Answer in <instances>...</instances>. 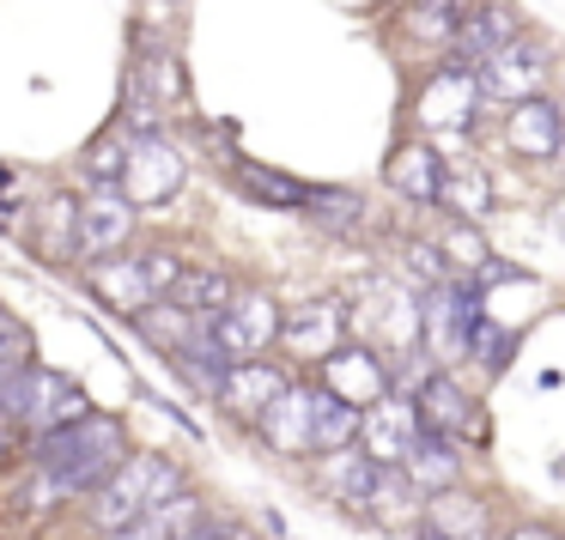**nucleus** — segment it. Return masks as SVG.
<instances>
[{
    "mask_svg": "<svg viewBox=\"0 0 565 540\" xmlns=\"http://www.w3.org/2000/svg\"><path fill=\"white\" fill-rule=\"evenodd\" d=\"M92 292L104 298L110 310H128V316H140V310L152 304V285H147V273H140V256H104V261H92Z\"/></svg>",
    "mask_w": 565,
    "mask_h": 540,
    "instance_id": "nucleus-22",
    "label": "nucleus"
},
{
    "mask_svg": "<svg viewBox=\"0 0 565 540\" xmlns=\"http://www.w3.org/2000/svg\"><path fill=\"white\" fill-rule=\"evenodd\" d=\"M86 413L92 407H86V395H79V382L62 377V370H50V365H25L0 382V419L31 425L38 438L55 425H74V419H86Z\"/></svg>",
    "mask_w": 565,
    "mask_h": 540,
    "instance_id": "nucleus-3",
    "label": "nucleus"
},
{
    "mask_svg": "<svg viewBox=\"0 0 565 540\" xmlns=\"http://www.w3.org/2000/svg\"><path fill=\"white\" fill-rule=\"evenodd\" d=\"M232 188L262 201V207H280V213H305V195H310V183H292V176L268 171V164H249V159L232 164Z\"/></svg>",
    "mask_w": 565,
    "mask_h": 540,
    "instance_id": "nucleus-26",
    "label": "nucleus"
},
{
    "mask_svg": "<svg viewBox=\"0 0 565 540\" xmlns=\"http://www.w3.org/2000/svg\"><path fill=\"white\" fill-rule=\"evenodd\" d=\"M322 389L334 395V401H347V407H377L383 395H395V377L383 370V358L377 353H365V346H334L329 358H322Z\"/></svg>",
    "mask_w": 565,
    "mask_h": 540,
    "instance_id": "nucleus-8",
    "label": "nucleus"
},
{
    "mask_svg": "<svg viewBox=\"0 0 565 540\" xmlns=\"http://www.w3.org/2000/svg\"><path fill=\"white\" fill-rule=\"evenodd\" d=\"M189 261H177L171 249H147V256H140V273H147V285H152V298H164L177 285V273H183Z\"/></svg>",
    "mask_w": 565,
    "mask_h": 540,
    "instance_id": "nucleus-33",
    "label": "nucleus"
},
{
    "mask_svg": "<svg viewBox=\"0 0 565 540\" xmlns=\"http://www.w3.org/2000/svg\"><path fill=\"white\" fill-rule=\"evenodd\" d=\"M414 443H419V413H414V401H402V395H383L377 407L359 413V450H365L377 467H402Z\"/></svg>",
    "mask_w": 565,
    "mask_h": 540,
    "instance_id": "nucleus-9",
    "label": "nucleus"
},
{
    "mask_svg": "<svg viewBox=\"0 0 565 540\" xmlns=\"http://www.w3.org/2000/svg\"><path fill=\"white\" fill-rule=\"evenodd\" d=\"M177 492H183V467L177 462H164V455H128V462L92 492V522H98L104 534H116V528H128L135 516H147L152 504L177 498Z\"/></svg>",
    "mask_w": 565,
    "mask_h": 540,
    "instance_id": "nucleus-2",
    "label": "nucleus"
},
{
    "mask_svg": "<svg viewBox=\"0 0 565 540\" xmlns=\"http://www.w3.org/2000/svg\"><path fill=\"white\" fill-rule=\"evenodd\" d=\"M553 231L565 237V201H559V207H553Z\"/></svg>",
    "mask_w": 565,
    "mask_h": 540,
    "instance_id": "nucleus-37",
    "label": "nucleus"
},
{
    "mask_svg": "<svg viewBox=\"0 0 565 540\" xmlns=\"http://www.w3.org/2000/svg\"><path fill=\"white\" fill-rule=\"evenodd\" d=\"M122 164H128L122 140H98V147L86 152V164H79V171H86V183H98V195H104V188L122 183Z\"/></svg>",
    "mask_w": 565,
    "mask_h": 540,
    "instance_id": "nucleus-32",
    "label": "nucleus"
},
{
    "mask_svg": "<svg viewBox=\"0 0 565 540\" xmlns=\"http://www.w3.org/2000/svg\"><path fill=\"white\" fill-rule=\"evenodd\" d=\"M402 474H407V486L426 492V498L456 492V479H462V450H456L450 438H438V431H419V443L407 450Z\"/></svg>",
    "mask_w": 565,
    "mask_h": 540,
    "instance_id": "nucleus-19",
    "label": "nucleus"
},
{
    "mask_svg": "<svg viewBox=\"0 0 565 540\" xmlns=\"http://www.w3.org/2000/svg\"><path fill=\"white\" fill-rule=\"evenodd\" d=\"M516 37H523V19H516L511 7H468L462 31H456V43H450V62L456 67H480Z\"/></svg>",
    "mask_w": 565,
    "mask_h": 540,
    "instance_id": "nucleus-15",
    "label": "nucleus"
},
{
    "mask_svg": "<svg viewBox=\"0 0 565 540\" xmlns=\"http://www.w3.org/2000/svg\"><path fill=\"white\" fill-rule=\"evenodd\" d=\"M305 213L322 225V231H347V237L365 225V201H359L353 188H310V195H305Z\"/></svg>",
    "mask_w": 565,
    "mask_h": 540,
    "instance_id": "nucleus-28",
    "label": "nucleus"
},
{
    "mask_svg": "<svg viewBox=\"0 0 565 540\" xmlns=\"http://www.w3.org/2000/svg\"><path fill=\"white\" fill-rule=\"evenodd\" d=\"M183 176H189L183 152L164 147L159 134H147V140L128 147V164H122V183L116 188H122L128 207H159V201H171L177 188H183Z\"/></svg>",
    "mask_w": 565,
    "mask_h": 540,
    "instance_id": "nucleus-6",
    "label": "nucleus"
},
{
    "mask_svg": "<svg viewBox=\"0 0 565 540\" xmlns=\"http://www.w3.org/2000/svg\"><path fill=\"white\" fill-rule=\"evenodd\" d=\"M541 79H547V50H541V43H529V37L504 43L492 62L475 67L480 98H499V104H529V98H541Z\"/></svg>",
    "mask_w": 565,
    "mask_h": 540,
    "instance_id": "nucleus-7",
    "label": "nucleus"
},
{
    "mask_svg": "<svg viewBox=\"0 0 565 540\" xmlns=\"http://www.w3.org/2000/svg\"><path fill=\"white\" fill-rule=\"evenodd\" d=\"M468 19V0H407L402 7V37L426 50H450Z\"/></svg>",
    "mask_w": 565,
    "mask_h": 540,
    "instance_id": "nucleus-23",
    "label": "nucleus"
},
{
    "mask_svg": "<svg viewBox=\"0 0 565 540\" xmlns=\"http://www.w3.org/2000/svg\"><path fill=\"white\" fill-rule=\"evenodd\" d=\"M347 334V304H334V298H317V304L292 310V316H280V341L292 358H329L334 346H341Z\"/></svg>",
    "mask_w": 565,
    "mask_h": 540,
    "instance_id": "nucleus-14",
    "label": "nucleus"
},
{
    "mask_svg": "<svg viewBox=\"0 0 565 540\" xmlns=\"http://www.w3.org/2000/svg\"><path fill=\"white\" fill-rule=\"evenodd\" d=\"M511 346H516V334H511V328H499V322L475 316V328H468V353H480L487 377H499V370L511 365Z\"/></svg>",
    "mask_w": 565,
    "mask_h": 540,
    "instance_id": "nucleus-30",
    "label": "nucleus"
},
{
    "mask_svg": "<svg viewBox=\"0 0 565 540\" xmlns=\"http://www.w3.org/2000/svg\"><path fill=\"white\" fill-rule=\"evenodd\" d=\"M0 328H13V316H7V310H0Z\"/></svg>",
    "mask_w": 565,
    "mask_h": 540,
    "instance_id": "nucleus-38",
    "label": "nucleus"
},
{
    "mask_svg": "<svg viewBox=\"0 0 565 540\" xmlns=\"http://www.w3.org/2000/svg\"><path fill=\"white\" fill-rule=\"evenodd\" d=\"M414 540H492V504L475 492H438L419 510Z\"/></svg>",
    "mask_w": 565,
    "mask_h": 540,
    "instance_id": "nucleus-10",
    "label": "nucleus"
},
{
    "mask_svg": "<svg viewBox=\"0 0 565 540\" xmlns=\"http://www.w3.org/2000/svg\"><path fill=\"white\" fill-rule=\"evenodd\" d=\"M480 104H487V98H480V86H475V67L444 62L438 74H431L426 98H419V122H426V128H468Z\"/></svg>",
    "mask_w": 565,
    "mask_h": 540,
    "instance_id": "nucleus-12",
    "label": "nucleus"
},
{
    "mask_svg": "<svg viewBox=\"0 0 565 540\" xmlns=\"http://www.w3.org/2000/svg\"><path fill=\"white\" fill-rule=\"evenodd\" d=\"M256 431L274 455H317V443H310V389H286L280 401L256 419Z\"/></svg>",
    "mask_w": 565,
    "mask_h": 540,
    "instance_id": "nucleus-20",
    "label": "nucleus"
},
{
    "mask_svg": "<svg viewBox=\"0 0 565 540\" xmlns=\"http://www.w3.org/2000/svg\"><path fill=\"white\" fill-rule=\"evenodd\" d=\"M504 540H559V534H553V528H541V522H523V528H511Z\"/></svg>",
    "mask_w": 565,
    "mask_h": 540,
    "instance_id": "nucleus-35",
    "label": "nucleus"
},
{
    "mask_svg": "<svg viewBox=\"0 0 565 540\" xmlns=\"http://www.w3.org/2000/svg\"><path fill=\"white\" fill-rule=\"evenodd\" d=\"M383 176H390V183L402 188L407 201H419V207H438V188H444V176H450V164L438 159V147H426V140H407V147L390 152Z\"/></svg>",
    "mask_w": 565,
    "mask_h": 540,
    "instance_id": "nucleus-18",
    "label": "nucleus"
},
{
    "mask_svg": "<svg viewBox=\"0 0 565 540\" xmlns=\"http://www.w3.org/2000/svg\"><path fill=\"white\" fill-rule=\"evenodd\" d=\"M504 147L516 159H559L565 147V116L553 98H529V104H511L504 116Z\"/></svg>",
    "mask_w": 565,
    "mask_h": 540,
    "instance_id": "nucleus-13",
    "label": "nucleus"
},
{
    "mask_svg": "<svg viewBox=\"0 0 565 540\" xmlns=\"http://www.w3.org/2000/svg\"><path fill=\"white\" fill-rule=\"evenodd\" d=\"M183 540H232V534H225V528H213V522H201V528H189Z\"/></svg>",
    "mask_w": 565,
    "mask_h": 540,
    "instance_id": "nucleus-36",
    "label": "nucleus"
},
{
    "mask_svg": "<svg viewBox=\"0 0 565 540\" xmlns=\"http://www.w3.org/2000/svg\"><path fill=\"white\" fill-rule=\"evenodd\" d=\"M371 479H377V462L365 450H334V455H317V486L329 492L334 504H365Z\"/></svg>",
    "mask_w": 565,
    "mask_h": 540,
    "instance_id": "nucleus-24",
    "label": "nucleus"
},
{
    "mask_svg": "<svg viewBox=\"0 0 565 540\" xmlns=\"http://www.w3.org/2000/svg\"><path fill=\"white\" fill-rule=\"evenodd\" d=\"M159 7H183V0H159Z\"/></svg>",
    "mask_w": 565,
    "mask_h": 540,
    "instance_id": "nucleus-40",
    "label": "nucleus"
},
{
    "mask_svg": "<svg viewBox=\"0 0 565 540\" xmlns=\"http://www.w3.org/2000/svg\"><path fill=\"white\" fill-rule=\"evenodd\" d=\"M487 201H492V188H487V176H480V171H450V176H444V188H438V207L456 213V219H480Z\"/></svg>",
    "mask_w": 565,
    "mask_h": 540,
    "instance_id": "nucleus-29",
    "label": "nucleus"
},
{
    "mask_svg": "<svg viewBox=\"0 0 565 540\" xmlns=\"http://www.w3.org/2000/svg\"><path fill=\"white\" fill-rule=\"evenodd\" d=\"M414 413H419V431H438V438H487V425H480V413H475V401H468L462 389H456L450 377H431L426 389H419V401H414Z\"/></svg>",
    "mask_w": 565,
    "mask_h": 540,
    "instance_id": "nucleus-16",
    "label": "nucleus"
},
{
    "mask_svg": "<svg viewBox=\"0 0 565 540\" xmlns=\"http://www.w3.org/2000/svg\"><path fill=\"white\" fill-rule=\"evenodd\" d=\"M407 474L402 467H377V479H371V492H365V510L377 516V522H395V516L407 510Z\"/></svg>",
    "mask_w": 565,
    "mask_h": 540,
    "instance_id": "nucleus-31",
    "label": "nucleus"
},
{
    "mask_svg": "<svg viewBox=\"0 0 565 540\" xmlns=\"http://www.w3.org/2000/svg\"><path fill=\"white\" fill-rule=\"evenodd\" d=\"M207 334L225 358H256L280 341V310H274L268 292H237L232 304L207 322Z\"/></svg>",
    "mask_w": 565,
    "mask_h": 540,
    "instance_id": "nucleus-4",
    "label": "nucleus"
},
{
    "mask_svg": "<svg viewBox=\"0 0 565 540\" xmlns=\"http://www.w3.org/2000/svg\"><path fill=\"white\" fill-rule=\"evenodd\" d=\"M207 516H201V498H189V492H177V498L152 504L147 516H135L128 528H116L110 540H183L189 528H201Z\"/></svg>",
    "mask_w": 565,
    "mask_h": 540,
    "instance_id": "nucleus-25",
    "label": "nucleus"
},
{
    "mask_svg": "<svg viewBox=\"0 0 565 540\" xmlns=\"http://www.w3.org/2000/svg\"><path fill=\"white\" fill-rule=\"evenodd\" d=\"M128 231H135V207L128 201H116V195H92L86 207L74 213V256H110V249H122L128 244Z\"/></svg>",
    "mask_w": 565,
    "mask_h": 540,
    "instance_id": "nucleus-17",
    "label": "nucleus"
},
{
    "mask_svg": "<svg viewBox=\"0 0 565 540\" xmlns=\"http://www.w3.org/2000/svg\"><path fill=\"white\" fill-rule=\"evenodd\" d=\"M475 285H462V280H438L426 292V310H419V334H426V346H431V358L438 365H450V358H462L468 353V328H475Z\"/></svg>",
    "mask_w": 565,
    "mask_h": 540,
    "instance_id": "nucleus-5",
    "label": "nucleus"
},
{
    "mask_svg": "<svg viewBox=\"0 0 565 540\" xmlns=\"http://www.w3.org/2000/svg\"><path fill=\"white\" fill-rule=\"evenodd\" d=\"M232 298H237V280L225 268H183L177 285L164 292V304H177L183 316H195V322H213Z\"/></svg>",
    "mask_w": 565,
    "mask_h": 540,
    "instance_id": "nucleus-21",
    "label": "nucleus"
},
{
    "mask_svg": "<svg viewBox=\"0 0 565 540\" xmlns=\"http://www.w3.org/2000/svg\"><path fill=\"white\" fill-rule=\"evenodd\" d=\"M31 365V328L25 322H13V328H0V382L13 377V370Z\"/></svg>",
    "mask_w": 565,
    "mask_h": 540,
    "instance_id": "nucleus-34",
    "label": "nucleus"
},
{
    "mask_svg": "<svg viewBox=\"0 0 565 540\" xmlns=\"http://www.w3.org/2000/svg\"><path fill=\"white\" fill-rule=\"evenodd\" d=\"M310 443H317V455L353 450L359 443V407L334 401L329 389H310Z\"/></svg>",
    "mask_w": 565,
    "mask_h": 540,
    "instance_id": "nucleus-27",
    "label": "nucleus"
},
{
    "mask_svg": "<svg viewBox=\"0 0 565 540\" xmlns=\"http://www.w3.org/2000/svg\"><path fill=\"white\" fill-rule=\"evenodd\" d=\"M286 389H292V382H286L280 365H262V358H232V370H225V382H220V407H232L237 419H249V425H256V419L268 413Z\"/></svg>",
    "mask_w": 565,
    "mask_h": 540,
    "instance_id": "nucleus-11",
    "label": "nucleus"
},
{
    "mask_svg": "<svg viewBox=\"0 0 565 540\" xmlns=\"http://www.w3.org/2000/svg\"><path fill=\"white\" fill-rule=\"evenodd\" d=\"M128 455L135 450H128V431L116 413H86V419H74V425L43 431V438L31 443L38 474H50L62 492H98Z\"/></svg>",
    "mask_w": 565,
    "mask_h": 540,
    "instance_id": "nucleus-1",
    "label": "nucleus"
},
{
    "mask_svg": "<svg viewBox=\"0 0 565 540\" xmlns=\"http://www.w3.org/2000/svg\"><path fill=\"white\" fill-rule=\"evenodd\" d=\"M0 455H7V425H0Z\"/></svg>",
    "mask_w": 565,
    "mask_h": 540,
    "instance_id": "nucleus-39",
    "label": "nucleus"
}]
</instances>
